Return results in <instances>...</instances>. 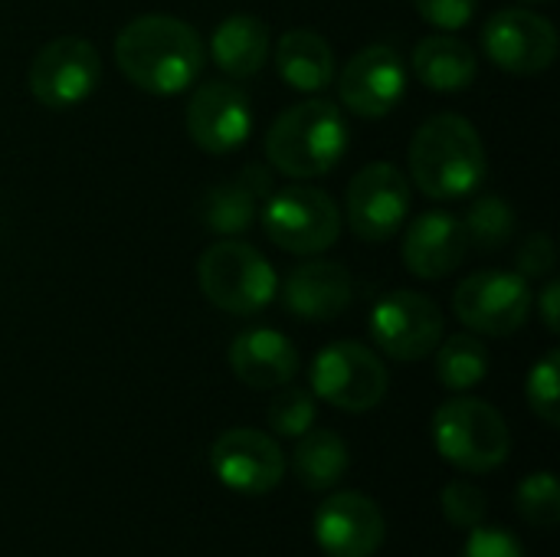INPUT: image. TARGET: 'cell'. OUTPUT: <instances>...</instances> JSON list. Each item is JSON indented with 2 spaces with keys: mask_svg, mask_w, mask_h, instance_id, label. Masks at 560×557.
<instances>
[{
  "mask_svg": "<svg viewBox=\"0 0 560 557\" xmlns=\"http://www.w3.org/2000/svg\"><path fill=\"white\" fill-rule=\"evenodd\" d=\"M459 557H525L522 542L505 532V529H492V525H476L469 532V542Z\"/></svg>",
  "mask_w": 560,
  "mask_h": 557,
  "instance_id": "cell-31",
  "label": "cell"
},
{
  "mask_svg": "<svg viewBox=\"0 0 560 557\" xmlns=\"http://www.w3.org/2000/svg\"><path fill=\"white\" fill-rule=\"evenodd\" d=\"M269 26L253 13L226 16L210 36V56L226 79H253L269 62Z\"/></svg>",
  "mask_w": 560,
  "mask_h": 557,
  "instance_id": "cell-22",
  "label": "cell"
},
{
  "mask_svg": "<svg viewBox=\"0 0 560 557\" xmlns=\"http://www.w3.org/2000/svg\"><path fill=\"white\" fill-rule=\"evenodd\" d=\"M266 236L295 256H315L338 243L341 236V210L331 194L318 187L289 184L266 197L259 207Z\"/></svg>",
  "mask_w": 560,
  "mask_h": 557,
  "instance_id": "cell-6",
  "label": "cell"
},
{
  "mask_svg": "<svg viewBox=\"0 0 560 557\" xmlns=\"http://www.w3.org/2000/svg\"><path fill=\"white\" fill-rule=\"evenodd\" d=\"M532 305H535V295H532L528 279L522 272H509V269L472 272L453 292L456 318L469 332L489 335V338L515 335L528 322Z\"/></svg>",
  "mask_w": 560,
  "mask_h": 557,
  "instance_id": "cell-8",
  "label": "cell"
},
{
  "mask_svg": "<svg viewBox=\"0 0 560 557\" xmlns=\"http://www.w3.org/2000/svg\"><path fill=\"white\" fill-rule=\"evenodd\" d=\"M518 515L535 529H555L560 522V483L551 473H532L515 492Z\"/></svg>",
  "mask_w": 560,
  "mask_h": 557,
  "instance_id": "cell-27",
  "label": "cell"
},
{
  "mask_svg": "<svg viewBox=\"0 0 560 557\" xmlns=\"http://www.w3.org/2000/svg\"><path fill=\"white\" fill-rule=\"evenodd\" d=\"M351 148L345 112L331 98H305L279 112L266 131V161L272 171L312 181L335 171Z\"/></svg>",
  "mask_w": 560,
  "mask_h": 557,
  "instance_id": "cell-3",
  "label": "cell"
},
{
  "mask_svg": "<svg viewBox=\"0 0 560 557\" xmlns=\"http://www.w3.org/2000/svg\"><path fill=\"white\" fill-rule=\"evenodd\" d=\"M466 253V227L450 210H427L404 233V266L417 279H446L463 266Z\"/></svg>",
  "mask_w": 560,
  "mask_h": 557,
  "instance_id": "cell-18",
  "label": "cell"
},
{
  "mask_svg": "<svg viewBox=\"0 0 560 557\" xmlns=\"http://www.w3.org/2000/svg\"><path fill=\"white\" fill-rule=\"evenodd\" d=\"M197 282L207 302L226 315H259L279 295L272 263L243 240H217L197 263Z\"/></svg>",
  "mask_w": 560,
  "mask_h": 557,
  "instance_id": "cell-4",
  "label": "cell"
},
{
  "mask_svg": "<svg viewBox=\"0 0 560 557\" xmlns=\"http://www.w3.org/2000/svg\"><path fill=\"white\" fill-rule=\"evenodd\" d=\"M486 56L512 76L545 72L558 56V30L548 16L528 7H505L482 26Z\"/></svg>",
  "mask_w": 560,
  "mask_h": 557,
  "instance_id": "cell-13",
  "label": "cell"
},
{
  "mask_svg": "<svg viewBox=\"0 0 560 557\" xmlns=\"http://www.w3.org/2000/svg\"><path fill=\"white\" fill-rule=\"evenodd\" d=\"M440 506L453 529L472 532L476 525L486 522V496L472 483H450L440 496Z\"/></svg>",
  "mask_w": 560,
  "mask_h": 557,
  "instance_id": "cell-30",
  "label": "cell"
},
{
  "mask_svg": "<svg viewBox=\"0 0 560 557\" xmlns=\"http://www.w3.org/2000/svg\"><path fill=\"white\" fill-rule=\"evenodd\" d=\"M515 266L525 279H541L551 276L555 269V240L548 233H532L515 256Z\"/></svg>",
  "mask_w": 560,
  "mask_h": 557,
  "instance_id": "cell-33",
  "label": "cell"
},
{
  "mask_svg": "<svg viewBox=\"0 0 560 557\" xmlns=\"http://www.w3.org/2000/svg\"><path fill=\"white\" fill-rule=\"evenodd\" d=\"M463 227H466L469 246H476L482 253H499L515 236V207L495 194H482L469 207Z\"/></svg>",
  "mask_w": 560,
  "mask_h": 557,
  "instance_id": "cell-26",
  "label": "cell"
},
{
  "mask_svg": "<svg viewBox=\"0 0 560 557\" xmlns=\"http://www.w3.org/2000/svg\"><path fill=\"white\" fill-rule=\"evenodd\" d=\"M308 378L315 397L348 414L374 410L390 387L387 364L377 358L374 348L361 341H331L328 348H322L312 361Z\"/></svg>",
  "mask_w": 560,
  "mask_h": 557,
  "instance_id": "cell-7",
  "label": "cell"
},
{
  "mask_svg": "<svg viewBox=\"0 0 560 557\" xmlns=\"http://www.w3.org/2000/svg\"><path fill=\"white\" fill-rule=\"evenodd\" d=\"M433 443L440 456L463 473H492L512 453L505 417L479 397H453L433 414Z\"/></svg>",
  "mask_w": 560,
  "mask_h": 557,
  "instance_id": "cell-5",
  "label": "cell"
},
{
  "mask_svg": "<svg viewBox=\"0 0 560 557\" xmlns=\"http://www.w3.org/2000/svg\"><path fill=\"white\" fill-rule=\"evenodd\" d=\"M230 368L246 387L276 391L299 374V348L276 328H249L233 338Z\"/></svg>",
  "mask_w": 560,
  "mask_h": 557,
  "instance_id": "cell-20",
  "label": "cell"
},
{
  "mask_svg": "<svg viewBox=\"0 0 560 557\" xmlns=\"http://www.w3.org/2000/svg\"><path fill=\"white\" fill-rule=\"evenodd\" d=\"M489 174L486 144L466 115H430L410 141V177L433 200H459L482 187Z\"/></svg>",
  "mask_w": 560,
  "mask_h": 557,
  "instance_id": "cell-2",
  "label": "cell"
},
{
  "mask_svg": "<svg viewBox=\"0 0 560 557\" xmlns=\"http://www.w3.org/2000/svg\"><path fill=\"white\" fill-rule=\"evenodd\" d=\"M115 62L135 89L177 95L203 72L207 49L190 23L167 13H144L115 36Z\"/></svg>",
  "mask_w": 560,
  "mask_h": 557,
  "instance_id": "cell-1",
  "label": "cell"
},
{
  "mask_svg": "<svg viewBox=\"0 0 560 557\" xmlns=\"http://www.w3.org/2000/svg\"><path fill=\"white\" fill-rule=\"evenodd\" d=\"M184 125L190 141L207 154H233L253 131L249 95L236 82H203L187 98Z\"/></svg>",
  "mask_w": 560,
  "mask_h": 557,
  "instance_id": "cell-15",
  "label": "cell"
},
{
  "mask_svg": "<svg viewBox=\"0 0 560 557\" xmlns=\"http://www.w3.org/2000/svg\"><path fill=\"white\" fill-rule=\"evenodd\" d=\"M443 309L413 289H394L371 309V338L394 361H423L443 341Z\"/></svg>",
  "mask_w": 560,
  "mask_h": 557,
  "instance_id": "cell-10",
  "label": "cell"
},
{
  "mask_svg": "<svg viewBox=\"0 0 560 557\" xmlns=\"http://www.w3.org/2000/svg\"><path fill=\"white\" fill-rule=\"evenodd\" d=\"M348 446L335 430H308L292 453V473L308 492L335 489L348 473Z\"/></svg>",
  "mask_w": 560,
  "mask_h": 557,
  "instance_id": "cell-24",
  "label": "cell"
},
{
  "mask_svg": "<svg viewBox=\"0 0 560 557\" xmlns=\"http://www.w3.org/2000/svg\"><path fill=\"white\" fill-rule=\"evenodd\" d=\"M489 374V351L476 335H450L436 345V378L446 391L463 394Z\"/></svg>",
  "mask_w": 560,
  "mask_h": 557,
  "instance_id": "cell-25",
  "label": "cell"
},
{
  "mask_svg": "<svg viewBox=\"0 0 560 557\" xmlns=\"http://www.w3.org/2000/svg\"><path fill=\"white\" fill-rule=\"evenodd\" d=\"M351 299H354V279L341 263L331 259H308L295 266L282 286L285 312L308 325L335 322L338 315L348 312Z\"/></svg>",
  "mask_w": 560,
  "mask_h": 557,
  "instance_id": "cell-17",
  "label": "cell"
},
{
  "mask_svg": "<svg viewBox=\"0 0 560 557\" xmlns=\"http://www.w3.org/2000/svg\"><path fill=\"white\" fill-rule=\"evenodd\" d=\"M345 217L351 233L364 243L394 240L410 217V181L390 161L364 164L345 194Z\"/></svg>",
  "mask_w": 560,
  "mask_h": 557,
  "instance_id": "cell-11",
  "label": "cell"
},
{
  "mask_svg": "<svg viewBox=\"0 0 560 557\" xmlns=\"http://www.w3.org/2000/svg\"><path fill=\"white\" fill-rule=\"evenodd\" d=\"M538 312H541V318H545V328H548L551 335H558L560 332V282L558 279H551V282L541 289V295H538Z\"/></svg>",
  "mask_w": 560,
  "mask_h": 557,
  "instance_id": "cell-34",
  "label": "cell"
},
{
  "mask_svg": "<svg viewBox=\"0 0 560 557\" xmlns=\"http://www.w3.org/2000/svg\"><path fill=\"white\" fill-rule=\"evenodd\" d=\"M102 82V56L82 36H56L49 39L30 62L26 85L30 95L49 108L66 112L82 105Z\"/></svg>",
  "mask_w": 560,
  "mask_h": 557,
  "instance_id": "cell-9",
  "label": "cell"
},
{
  "mask_svg": "<svg viewBox=\"0 0 560 557\" xmlns=\"http://www.w3.org/2000/svg\"><path fill=\"white\" fill-rule=\"evenodd\" d=\"M272 194V181L266 167H246L230 181L210 184L197 200V220L217 236H240L259 217V197Z\"/></svg>",
  "mask_w": 560,
  "mask_h": 557,
  "instance_id": "cell-19",
  "label": "cell"
},
{
  "mask_svg": "<svg viewBox=\"0 0 560 557\" xmlns=\"http://www.w3.org/2000/svg\"><path fill=\"white\" fill-rule=\"evenodd\" d=\"M315 397L302 387H285L272 397L269 410H266V420L272 427V433L279 437H289V440H299L302 433L312 430L315 423Z\"/></svg>",
  "mask_w": 560,
  "mask_h": 557,
  "instance_id": "cell-28",
  "label": "cell"
},
{
  "mask_svg": "<svg viewBox=\"0 0 560 557\" xmlns=\"http://www.w3.org/2000/svg\"><path fill=\"white\" fill-rule=\"evenodd\" d=\"M276 72L289 89L299 92H322L335 79V49L331 43L312 30V26H295L285 30L276 43Z\"/></svg>",
  "mask_w": 560,
  "mask_h": 557,
  "instance_id": "cell-21",
  "label": "cell"
},
{
  "mask_svg": "<svg viewBox=\"0 0 560 557\" xmlns=\"http://www.w3.org/2000/svg\"><path fill=\"white\" fill-rule=\"evenodd\" d=\"M384 538V512L361 492H331L315 512V542L328 557H374Z\"/></svg>",
  "mask_w": 560,
  "mask_h": 557,
  "instance_id": "cell-16",
  "label": "cell"
},
{
  "mask_svg": "<svg viewBox=\"0 0 560 557\" xmlns=\"http://www.w3.org/2000/svg\"><path fill=\"white\" fill-rule=\"evenodd\" d=\"M560 355L558 351H548L532 371H528V384H525V397H528V407L535 410V417L548 427H558L560 423Z\"/></svg>",
  "mask_w": 560,
  "mask_h": 557,
  "instance_id": "cell-29",
  "label": "cell"
},
{
  "mask_svg": "<svg viewBox=\"0 0 560 557\" xmlns=\"http://www.w3.org/2000/svg\"><path fill=\"white\" fill-rule=\"evenodd\" d=\"M210 469L236 496H266L282 483L285 456L269 433L233 427L213 440Z\"/></svg>",
  "mask_w": 560,
  "mask_h": 557,
  "instance_id": "cell-14",
  "label": "cell"
},
{
  "mask_svg": "<svg viewBox=\"0 0 560 557\" xmlns=\"http://www.w3.org/2000/svg\"><path fill=\"white\" fill-rule=\"evenodd\" d=\"M407 62L387 43L358 49L338 76V98L358 118H387L407 98Z\"/></svg>",
  "mask_w": 560,
  "mask_h": 557,
  "instance_id": "cell-12",
  "label": "cell"
},
{
  "mask_svg": "<svg viewBox=\"0 0 560 557\" xmlns=\"http://www.w3.org/2000/svg\"><path fill=\"white\" fill-rule=\"evenodd\" d=\"M522 3H548V0H522Z\"/></svg>",
  "mask_w": 560,
  "mask_h": 557,
  "instance_id": "cell-35",
  "label": "cell"
},
{
  "mask_svg": "<svg viewBox=\"0 0 560 557\" xmlns=\"http://www.w3.org/2000/svg\"><path fill=\"white\" fill-rule=\"evenodd\" d=\"M413 7L430 26L450 33V30H463L476 16L479 0H413Z\"/></svg>",
  "mask_w": 560,
  "mask_h": 557,
  "instance_id": "cell-32",
  "label": "cell"
},
{
  "mask_svg": "<svg viewBox=\"0 0 560 557\" xmlns=\"http://www.w3.org/2000/svg\"><path fill=\"white\" fill-rule=\"evenodd\" d=\"M413 76L433 89V92H463L476 82L479 72V56L476 49L453 36V33H433L423 36L410 56Z\"/></svg>",
  "mask_w": 560,
  "mask_h": 557,
  "instance_id": "cell-23",
  "label": "cell"
}]
</instances>
